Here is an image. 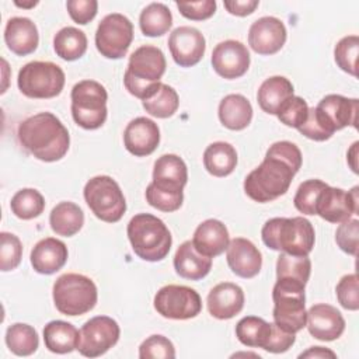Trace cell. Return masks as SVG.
I'll return each instance as SVG.
<instances>
[{
    "label": "cell",
    "mask_w": 359,
    "mask_h": 359,
    "mask_svg": "<svg viewBox=\"0 0 359 359\" xmlns=\"http://www.w3.org/2000/svg\"><path fill=\"white\" fill-rule=\"evenodd\" d=\"M300 149L287 140L273 143L264 161L244 180V191L255 202L266 203L285 195L302 167Z\"/></svg>",
    "instance_id": "cell-1"
},
{
    "label": "cell",
    "mask_w": 359,
    "mask_h": 359,
    "mask_svg": "<svg viewBox=\"0 0 359 359\" xmlns=\"http://www.w3.org/2000/svg\"><path fill=\"white\" fill-rule=\"evenodd\" d=\"M17 136L31 156L46 163L65 157L70 144L66 126L52 112H39L24 119L18 125Z\"/></svg>",
    "instance_id": "cell-2"
},
{
    "label": "cell",
    "mask_w": 359,
    "mask_h": 359,
    "mask_svg": "<svg viewBox=\"0 0 359 359\" xmlns=\"http://www.w3.org/2000/svg\"><path fill=\"white\" fill-rule=\"evenodd\" d=\"M358 111L359 101L356 98L328 94L317 107L309 108L307 119L297 130L311 140L324 142L328 140L335 130H341L345 126L356 128Z\"/></svg>",
    "instance_id": "cell-3"
},
{
    "label": "cell",
    "mask_w": 359,
    "mask_h": 359,
    "mask_svg": "<svg viewBox=\"0 0 359 359\" xmlns=\"http://www.w3.org/2000/svg\"><path fill=\"white\" fill-rule=\"evenodd\" d=\"M261 237L268 248L292 255H309L316 241L313 224L302 216L266 220Z\"/></svg>",
    "instance_id": "cell-4"
},
{
    "label": "cell",
    "mask_w": 359,
    "mask_h": 359,
    "mask_svg": "<svg viewBox=\"0 0 359 359\" xmlns=\"http://www.w3.org/2000/svg\"><path fill=\"white\" fill-rule=\"evenodd\" d=\"M167 63L163 50L153 45H143L137 48L128 62V69L123 76L125 88L140 98H149L158 84L165 72Z\"/></svg>",
    "instance_id": "cell-5"
},
{
    "label": "cell",
    "mask_w": 359,
    "mask_h": 359,
    "mask_svg": "<svg viewBox=\"0 0 359 359\" xmlns=\"http://www.w3.org/2000/svg\"><path fill=\"white\" fill-rule=\"evenodd\" d=\"M128 238L132 250L143 261L164 259L171 248L172 237L161 219L150 213L135 215L128 223Z\"/></svg>",
    "instance_id": "cell-6"
},
{
    "label": "cell",
    "mask_w": 359,
    "mask_h": 359,
    "mask_svg": "<svg viewBox=\"0 0 359 359\" xmlns=\"http://www.w3.org/2000/svg\"><path fill=\"white\" fill-rule=\"evenodd\" d=\"M53 303L65 316H83L94 309L98 299L95 283L81 273H65L53 283Z\"/></svg>",
    "instance_id": "cell-7"
},
{
    "label": "cell",
    "mask_w": 359,
    "mask_h": 359,
    "mask_svg": "<svg viewBox=\"0 0 359 359\" xmlns=\"http://www.w3.org/2000/svg\"><path fill=\"white\" fill-rule=\"evenodd\" d=\"M304 287V285L294 280L278 279L272 289L273 323L287 332L296 334L306 327Z\"/></svg>",
    "instance_id": "cell-8"
},
{
    "label": "cell",
    "mask_w": 359,
    "mask_h": 359,
    "mask_svg": "<svg viewBox=\"0 0 359 359\" xmlns=\"http://www.w3.org/2000/svg\"><path fill=\"white\" fill-rule=\"evenodd\" d=\"M72 116L87 130L101 128L107 121L108 94L102 84L94 80H81L72 88Z\"/></svg>",
    "instance_id": "cell-9"
},
{
    "label": "cell",
    "mask_w": 359,
    "mask_h": 359,
    "mask_svg": "<svg viewBox=\"0 0 359 359\" xmlns=\"http://www.w3.org/2000/svg\"><path fill=\"white\" fill-rule=\"evenodd\" d=\"M84 199L91 212L102 222L116 223L126 212V201L121 187L108 175H97L87 181Z\"/></svg>",
    "instance_id": "cell-10"
},
{
    "label": "cell",
    "mask_w": 359,
    "mask_h": 359,
    "mask_svg": "<svg viewBox=\"0 0 359 359\" xmlns=\"http://www.w3.org/2000/svg\"><path fill=\"white\" fill-rule=\"evenodd\" d=\"M65 80V72L56 63L34 60L20 69L17 84L25 97L43 100L59 95Z\"/></svg>",
    "instance_id": "cell-11"
},
{
    "label": "cell",
    "mask_w": 359,
    "mask_h": 359,
    "mask_svg": "<svg viewBox=\"0 0 359 359\" xmlns=\"http://www.w3.org/2000/svg\"><path fill=\"white\" fill-rule=\"evenodd\" d=\"M133 41V24L119 13L105 15L95 31L97 50L108 59H121Z\"/></svg>",
    "instance_id": "cell-12"
},
{
    "label": "cell",
    "mask_w": 359,
    "mask_h": 359,
    "mask_svg": "<svg viewBox=\"0 0 359 359\" xmlns=\"http://www.w3.org/2000/svg\"><path fill=\"white\" fill-rule=\"evenodd\" d=\"M154 309L164 318L188 320L196 317L202 310L199 293L184 285L163 286L154 296Z\"/></svg>",
    "instance_id": "cell-13"
},
{
    "label": "cell",
    "mask_w": 359,
    "mask_h": 359,
    "mask_svg": "<svg viewBox=\"0 0 359 359\" xmlns=\"http://www.w3.org/2000/svg\"><path fill=\"white\" fill-rule=\"evenodd\" d=\"M119 325L108 316H97L84 323L80 330L77 351L86 358H98L119 339Z\"/></svg>",
    "instance_id": "cell-14"
},
{
    "label": "cell",
    "mask_w": 359,
    "mask_h": 359,
    "mask_svg": "<svg viewBox=\"0 0 359 359\" xmlns=\"http://www.w3.org/2000/svg\"><path fill=\"white\" fill-rule=\"evenodd\" d=\"M359 187L351 191L327 185L318 195L316 203V215L330 223H342L359 212Z\"/></svg>",
    "instance_id": "cell-15"
},
{
    "label": "cell",
    "mask_w": 359,
    "mask_h": 359,
    "mask_svg": "<svg viewBox=\"0 0 359 359\" xmlns=\"http://www.w3.org/2000/svg\"><path fill=\"white\" fill-rule=\"evenodd\" d=\"M212 67L223 79L233 80L244 76L250 67L247 46L236 39L217 43L212 52Z\"/></svg>",
    "instance_id": "cell-16"
},
{
    "label": "cell",
    "mask_w": 359,
    "mask_h": 359,
    "mask_svg": "<svg viewBox=\"0 0 359 359\" xmlns=\"http://www.w3.org/2000/svg\"><path fill=\"white\" fill-rule=\"evenodd\" d=\"M168 48L174 62L178 66L191 67L199 63L203 57L206 41L198 28L182 25L170 34Z\"/></svg>",
    "instance_id": "cell-17"
},
{
    "label": "cell",
    "mask_w": 359,
    "mask_h": 359,
    "mask_svg": "<svg viewBox=\"0 0 359 359\" xmlns=\"http://www.w3.org/2000/svg\"><path fill=\"white\" fill-rule=\"evenodd\" d=\"M286 42L285 24L272 15L254 21L248 31V45L258 55H273Z\"/></svg>",
    "instance_id": "cell-18"
},
{
    "label": "cell",
    "mask_w": 359,
    "mask_h": 359,
    "mask_svg": "<svg viewBox=\"0 0 359 359\" xmlns=\"http://www.w3.org/2000/svg\"><path fill=\"white\" fill-rule=\"evenodd\" d=\"M160 143V129L157 123L146 116L132 119L123 132V144L126 150L136 156L144 157L151 154Z\"/></svg>",
    "instance_id": "cell-19"
},
{
    "label": "cell",
    "mask_w": 359,
    "mask_h": 359,
    "mask_svg": "<svg viewBox=\"0 0 359 359\" xmlns=\"http://www.w3.org/2000/svg\"><path fill=\"white\" fill-rule=\"evenodd\" d=\"M306 325L316 339L334 341L342 335L345 320L334 306L318 303L309 309Z\"/></svg>",
    "instance_id": "cell-20"
},
{
    "label": "cell",
    "mask_w": 359,
    "mask_h": 359,
    "mask_svg": "<svg viewBox=\"0 0 359 359\" xmlns=\"http://www.w3.org/2000/svg\"><path fill=\"white\" fill-rule=\"evenodd\" d=\"M226 258L230 269L244 279L257 276L262 266V255L259 250L254 243L243 237H236L229 243Z\"/></svg>",
    "instance_id": "cell-21"
},
{
    "label": "cell",
    "mask_w": 359,
    "mask_h": 359,
    "mask_svg": "<svg viewBox=\"0 0 359 359\" xmlns=\"http://www.w3.org/2000/svg\"><path fill=\"white\" fill-rule=\"evenodd\" d=\"M206 303L212 317L217 320H229L243 310L244 292L236 283L222 282L209 292Z\"/></svg>",
    "instance_id": "cell-22"
},
{
    "label": "cell",
    "mask_w": 359,
    "mask_h": 359,
    "mask_svg": "<svg viewBox=\"0 0 359 359\" xmlns=\"http://www.w3.org/2000/svg\"><path fill=\"white\" fill-rule=\"evenodd\" d=\"M188 181V168L177 154H163L154 163L151 184L158 189L182 192Z\"/></svg>",
    "instance_id": "cell-23"
},
{
    "label": "cell",
    "mask_w": 359,
    "mask_h": 359,
    "mask_svg": "<svg viewBox=\"0 0 359 359\" xmlns=\"http://www.w3.org/2000/svg\"><path fill=\"white\" fill-rule=\"evenodd\" d=\"M67 257V247L63 241L46 237L34 245L31 251V265L38 273L52 275L63 268Z\"/></svg>",
    "instance_id": "cell-24"
},
{
    "label": "cell",
    "mask_w": 359,
    "mask_h": 359,
    "mask_svg": "<svg viewBox=\"0 0 359 359\" xmlns=\"http://www.w3.org/2000/svg\"><path fill=\"white\" fill-rule=\"evenodd\" d=\"M4 41L13 53L18 56L29 55L38 48V28L27 17H13L6 24Z\"/></svg>",
    "instance_id": "cell-25"
},
{
    "label": "cell",
    "mask_w": 359,
    "mask_h": 359,
    "mask_svg": "<svg viewBox=\"0 0 359 359\" xmlns=\"http://www.w3.org/2000/svg\"><path fill=\"white\" fill-rule=\"evenodd\" d=\"M229 243L230 238L227 227L216 219H208L202 222L196 227L192 238L194 247L202 255H206L209 258L217 257L224 252V250H227L229 247Z\"/></svg>",
    "instance_id": "cell-26"
},
{
    "label": "cell",
    "mask_w": 359,
    "mask_h": 359,
    "mask_svg": "<svg viewBox=\"0 0 359 359\" xmlns=\"http://www.w3.org/2000/svg\"><path fill=\"white\" fill-rule=\"evenodd\" d=\"M175 272L189 280H199L205 278L212 269V258L202 255L191 240L184 241L174 255Z\"/></svg>",
    "instance_id": "cell-27"
},
{
    "label": "cell",
    "mask_w": 359,
    "mask_h": 359,
    "mask_svg": "<svg viewBox=\"0 0 359 359\" xmlns=\"http://www.w3.org/2000/svg\"><path fill=\"white\" fill-rule=\"evenodd\" d=\"M219 119L230 130L245 129L252 119V107L241 94H229L219 104Z\"/></svg>",
    "instance_id": "cell-28"
},
{
    "label": "cell",
    "mask_w": 359,
    "mask_h": 359,
    "mask_svg": "<svg viewBox=\"0 0 359 359\" xmlns=\"http://www.w3.org/2000/svg\"><path fill=\"white\" fill-rule=\"evenodd\" d=\"M80 331L70 323L53 320L43 328L45 346L53 353H70L79 346Z\"/></svg>",
    "instance_id": "cell-29"
},
{
    "label": "cell",
    "mask_w": 359,
    "mask_h": 359,
    "mask_svg": "<svg viewBox=\"0 0 359 359\" xmlns=\"http://www.w3.org/2000/svg\"><path fill=\"white\" fill-rule=\"evenodd\" d=\"M293 84L286 77L272 76L259 86L257 100L264 112L276 115L279 107L293 95Z\"/></svg>",
    "instance_id": "cell-30"
},
{
    "label": "cell",
    "mask_w": 359,
    "mask_h": 359,
    "mask_svg": "<svg viewBox=\"0 0 359 359\" xmlns=\"http://www.w3.org/2000/svg\"><path fill=\"white\" fill-rule=\"evenodd\" d=\"M203 165L213 177H226L237 165V151L227 142L210 143L203 151Z\"/></svg>",
    "instance_id": "cell-31"
},
{
    "label": "cell",
    "mask_w": 359,
    "mask_h": 359,
    "mask_svg": "<svg viewBox=\"0 0 359 359\" xmlns=\"http://www.w3.org/2000/svg\"><path fill=\"white\" fill-rule=\"evenodd\" d=\"M49 224L57 236L72 237L81 230L84 224V213L74 202H60L52 209Z\"/></svg>",
    "instance_id": "cell-32"
},
{
    "label": "cell",
    "mask_w": 359,
    "mask_h": 359,
    "mask_svg": "<svg viewBox=\"0 0 359 359\" xmlns=\"http://www.w3.org/2000/svg\"><path fill=\"white\" fill-rule=\"evenodd\" d=\"M272 331V323H266L261 317L247 316L243 317L236 325L237 339L250 348L265 349Z\"/></svg>",
    "instance_id": "cell-33"
},
{
    "label": "cell",
    "mask_w": 359,
    "mask_h": 359,
    "mask_svg": "<svg viewBox=\"0 0 359 359\" xmlns=\"http://www.w3.org/2000/svg\"><path fill=\"white\" fill-rule=\"evenodd\" d=\"M53 49L63 60H77L87 50V36L76 27H65L55 35Z\"/></svg>",
    "instance_id": "cell-34"
},
{
    "label": "cell",
    "mask_w": 359,
    "mask_h": 359,
    "mask_svg": "<svg viewBox=\"0 0 359 359\" xmlns=\"http://www.w3.org/2000/svg\"><path fill=\"white\" fill-rule=\"evenodd\" d=\"M139 25L146 36H161L172 25L171 11L163 3H150L140 13Z\"/></svg>",
    "instance_id": "cell-35"
},
{
    "label": "cell",
    "mask_w": 359,
    "mask_h": 359,
    "mask_svg": "<svg viewBox=\"0 0 359 359\" xmlns=\"http://www.w3.org/2000/svg\"><path fill=\"white\" fill-rule=\"evenodd\" d=\"M143 108L146 109L147 114L156 118H170L172 116L180 105V98L177 91L170 87L168 84L160 83L156 91L146 100L142 101Z\"/></svg>",
    "instance_id": "cell-36"
},
{
    "label": "cell",
    "mask_w": 359,
    "mask_h": 359,
    "mask_svg": "<svg viewBox=\"0 0 359 359\" xmlns=\"http://www.w3.org/2000/svg\"><path fill=\"white\" fill-rule=\"evenodd\" d=\"M6 345L17 356L32 355L39 345L36 330L24 323H15L6 331Z\"/></svg>",
    "instance_id": "cell-37"
},
{
    "label": "cell",
    "mask_w": 359,
    "mask_h": 359,
    "mask_svg": "<svg viewBox=\"0 0 359 359\" xmlns=\"http://www.w3.org/2000/svg\"><path fill=\"white\" fill-rule=\"evenodd\" d=\"M311 272V261L307 255H292L280 252L276 261V279L294 280L307 285Z\"/></svg>",
    "instance_id": "cell-38"
},
{
    "label": "cell",
    "mask_w": 359,
    "mask_h": 359,
    "mask_svg": "<svg viewBox=\"0 0 359 359\" xmlns=\"http://www.w3.org/2000/svg\"><path fill=\"white\" fill-rule=\"evenodd\" d=\"M11 212L22 220L38 217L45 209V199L42 194L34 188H24L15 192L10 202Z\"/></svg>",
    "instance_id": "cell-39"
},
{
    "label": "cell",
    "mask_w": 359,
    "mask_h": 359,
    "mask_svg": "<svg viewBox=\"0 0 359 359\" xmlns=\"http://www.w3.org/2000/svg\"><path fill=\"white\" fill-rule=\"evenodd\" d=\"M359 53V36L358 35H348L339 39L334 49V57L338 67L348 74L356 77V62Z\"/></svg>",
    "instance_id": "cell-40"
},
{
    "label": "cell",
    "mask_w": 359,
    "mask_h": 359,
    "mask_svg": "<svg viewBox=\"0 0 359 359\" xmlns=\"http://www.w3.org/2000/svg\"><path fill=\"white\" fill-rule=\"evenodd\" d=\"M327 187L321 180H307L302 182L293 198L294 208L303 215H316V203L320 192Z\"/></svg>",
    "instance_id": "cell-41"
},
{
    "label": "cell",
    "mask_w": 359,
    "mask_h": 359,
    "mask_svg": "<svg viewBox=\"0 0 359 359\" xmlns=\"http://www.w3.org/2000/svg\"><path fill=\"white\" fill-rule=\"evenodd\" d=\"M309 115V105L307 102L297 95L289 97L278 109L276 116L278 119L289 126V128H296L299 129L307 119Z\"/></svg>",
    "instance_id": "cell-42"
},
{
    "label": "cell",
    "mask_w": 359,
    "mask_h": 359,
    "mask_svg": "<svg viewBox=\"0 0 359 359\" xmlns=\"http://www.w3.org/2000/svg\"><path fill=\"white\" fill-rule=\"evenodd\" d=\"M22 257V245L20 238L7 231L0 233V269L3 272L15 269Z\"/></svg>",
    "instance_id": "cell-43"
},
{
    "label": "cell",
    "mask_w": 359,
    "mask_h": 359,
    "mask_svg": "<svg viewBox=\"0 0 359 359\" xmlns=\"http://www.w3.org/2000/svg\"><path fill=\"white\" fill-rule=\"evenodd\" d=\"M146 201L150 206L161 212H175L181 208L184 201L182 192H170L158 189L151 182L146 188Z\"/></svg>",
    "instance_id": "cell-44"
},
{
    "label": "cell",
    "mask_w": 359,
    "mask_h": 359,
    "mask_svg": "<svg viewBox=\"0 0 359 359\" xmlns=\"http://www.w3.org/2000/svg\"><path fill=\"white\" fill-rule=\"evenodd\" d=\"M139 358L150 359V358H161V359H172L175 358V348L172 342L164 335H150L146 338L139 346Z\"/></svg>",
    "instance_id": "cell-45"
},
{
    "label": "cell",
    "mask_w": 359,
    "mask_h": 359,
    "mask_svg": "<svg viewBox=\"0 0 359 359\" xmlns=\"http://www.w3.org/2000/svg\"><path fill=\"white\" fill-rule=\"evenodd\" d=\"M359 280L356 273H348L341 278L335 287L337 299L339 304L351 311L359 309Z\"/></svg>",
    "instance_id": "cell-46"
},
{
    "label": "cell",
    "mask_w": 359,
    "mask_h": 359,
    "mask_svg": "<svg viewBox=\"0 0 359 359\" xmlns=\"http://www.w3.org/2000/svg\"><path fill=\"white\" fill-rule=\"evenodd\" d=\"M358 237H359V222L356 217L353 219L351 217L339 223L335 231V241L338 247L349 255L358 254Z\"/></svg>",
    "instance_id": "cell-47"
},
{
    "label": "cell",
    "mask_w": 359,
    "mask_h": 359,
    "mask_svg": "<svg viewBox=\"0 0 359 359\" xmlns=\"http://www.w3.org/2000/svg\"><path fill=\"white\" fill-rule=\"evenodd\" d=\"M177 7L188 20L202 21L210 18L216 11L215 0H201V1H177Z\"/></svg>",
    "instance_id": "cell-48"
},
{
    "label": "cell",
    "mask_w": 359,
    "mask_h": 359,
    "mask_svg": "<svg viewBox=\"0 0 359 359\" xmlns=\"http://www.w3.org/2000/svg\"><path fill=\"white\" fill-rule=\"evenodd\" d=\"M66 8L69 11L70 18L80 24L86 25L90 22L98 10V3L97 0H67Z\"/></svg>",
    "instance_id": "cell-49"
},
{
    "label": "cell",
    "mask_w": 359,
    "mask_h": 359,
    "mask_svg": "<svg viewBox=\"0 0 359 359\" xmlns=\"http://www.w3.org/2000/svg\"><path fill=\"white\" fill-rule=\"evenodd\" d=\"M294 341H296V335L293 332H287L282 330L279 325H276L275 323H272V331H271L269 341L265 346V351L271 353H283L294 344Z\"/></svg>",
    "instance_id": "cell-50"
},
{
    "label": "cell",
    "mask_w": 359,
    "mask_h": 359,
    "mask_svg": "<svg viewBox=\"0 0 359 359\" xmlns=\"http://www.w3.org/2000/svg\"><path fill=\"white\" fill-rule=\"evenodd\" d=\"M259 1L258 0H233V1H224V7L227 11L233 15L238 17H245L258 7Z\"/></svg>",
    "instance_id": "cell-51"
},
{
    "label": "cell",
    "mask_w": 359,
    "mask_h": 359,
    "mask_svg": "<svg viewBox=\"0 0 359 359\" xmlns=\"http://www.w3.org/2000/svg\"><path fill=\"white\" fill-rule=\"evenodd\" d=\"M299 358H313V359H324V358H331V359H335L337 358V353L332 352L331 349H327V348H323V346H311L310 349H307L306 352L300 353Z\"/></svg>",
    "instance_id": "cell-52"
},
{
    "label": "cell",
    "mask_w": 359,
    "mask_h": 359,
    "mask_svg": "<svg viewBox=\"0 0 359 359\" xmlns=\"http://www.w3.org/2000/svg\"><path fill=\"white\" fill-rule=\"evenodd\" d=\"M358 146H359V142H355V143L352 144V147L349 149V151H348V163H349V165H351V168H352V171H353L355 174H358V163H356Z\"/></svg>",
    "instance_id": "cell-53"
},
{
    "label": "cell",
    "mask_w": 359,
    "mask_h": 359,
    "mask_svg": "<svg viewBox=\"0 0 359 359\" xmlns=\"http://www.w3.org/2000/svg\"><path fill=\"white\" fill-rule=\"evenodd\" d=\"M14 4L17 7H22V8H29V7H34L38 4V1H29V3H20V1H14Z\"/></svg>",
    "instance_id": "cell-54"
}]
</instances>
